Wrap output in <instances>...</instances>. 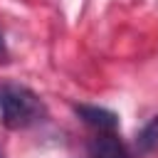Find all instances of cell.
<instances>
[{
    "instance_id": "6da1fadb",
    "label": "cell",
    "mask_w": 158,
    "mask_h": 158,
    "mask_svg": "<svg viewBox=\"0 0 158 158\" xmlns=\"http://www.w3.org/2000/svg\"><path fill=\"white\" fill-rule=\"evenodd\" d=\"M47 118L44 101L22 84H0V121L10 131L30 128Z\"/></svg>"
},
{
    "instance_id": "3957f363",
    "label": "cell",
    "mask_w": 158,
    "mask_h": 158,
    "mask_svg": "<svg viewBox=\"0 0 158 158\" xmlns=\"http://www.w3.org/2000/svg\"><path fill=\"white\" fill-rule=\"evenodd\" d=\"M89 158H133V156L114 133H99L89 146Z\"/></svg>"
},
{
    "instance_id": "5b68a950",
    "label": "cell",
    "mask_w": 158,
    "mask_h": 158,
    "mask_svg": "<svg viewBox=\"0 0 158 158\" xmlns=\"http://www.w3.org/2000/svg\"><path fill=\"white\" fill-rule=\"evenodd\" d=\"M5 57H7V47H5V40L0 35V59H5Z\"/></svg>"
},
{
    "instance_id": "277c9868",
    "label": "cell",
    "mask_w": 158,
    "mask_h": 158,
    "mask_svg": "<svg viewBox=\"0 0 158 158\" xmlns=\"http://www.w3.org/2000/svg\"><path fill=\"white\" fill-rule=\"evenodd\" d=\"M136 148L141 156H153L158 153V116H153L138 133L136 138Z\"/></svg>"
},
{
    "instance_id": "8992f818",
    "label": "cell",
    "mask_w": 158,
    "mask_h": 158,
    "mask_svg": "<svg viewBox=\"0 0 158 158\" xmlns=\"http://www.w3.org/2000/svg\"><path fill=\"white\" fill-rule=\"evenodd\" d=\"M0 158H5V156H2V151H0Z\"/></svg>"
},
{
    "instance_id": "7a4b0ae2",
    "label": "cell",
    "mask_w": 158,
    "mask_h": 158,
    "mask_svg": "<svg viewBox=\"0 0 158 158\" xmlns=\"http://www.w3.org/2000/svg\"><path fill=\"white\" fill-rule=\"evenodd\" d=\"M74 111H77V116H79L84 123H89V126H91V128H96L99 133H114V131L118 128V116H116L114 111L104 109V106L77 104V106H74Z\"/></svg>"
}]
</instances>
